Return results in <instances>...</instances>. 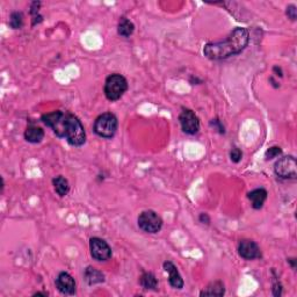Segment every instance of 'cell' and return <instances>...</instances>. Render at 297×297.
I'll return each mask as SVG.
<instances>
[{
	"label": "cell",
	"instance_id": "cell-8",
	"mask_svg": "<svg viewBox=\"0 0 297 297\" xmlns=\"http://www.w3.org/2000/svg\"><path fill=\"white\" fill-rule=\"evenodd\" d=\"M89 250L93 259L98 261H107L112 258V248L105 241L99 237H92L89 239Z\"/></svg>",
	"mask_w": 297,
	"mask_h": 297
},
{
	"label": "cell",
	"instance_id": "cell-2",
	"mask_svg": "<svg viewBox=\"0 0 297 297\" xmlns=\"http://www.w3.org/2000/svg\"><path fill=\"white\" fill-rule=\"evenodd\" d=\"M128 80L120 73H113L106 78L103 92L109 101H118L128 91Z\"/></svg>",
	"mask_w": 297,
	"mask_h": 297
},
{
	"label": "cell",
	"instance_id": "cell-22",
	"mask_svg": "<svg viewBox=\"0 0 297 297\" xmlns=\"http://www.w3.org/2000/svg\"><path fill=\"white\" fill-rule=\"evenodd\" d=\"M281 154H282V148L277 147V145H274V147H270L268 150L265 152V159L272 160L274 158L281 156Z\"/></svg>",
	"mask_w": 297,
	"mask_h": 297
},
{
	"label": "cell",
	"instance_id": "cell-30",
	"mask_svg": "<svg viewBox=\"0 0 297 297\" xmlns=\"http://www.w3.org/2000/svg\"><path fill=\"white\" fill-rule=\"evenodd\" d=\"M34 296H48V293H41V292H37L34 294Z\"/></svg>",
	"mask_w": 297,
	"mask_h": 297
},
{
	"label": "cell",
	"instance_id": "cell-4",
	"mask_svg": "<svg viewBox=\"0 0 297 297\" xmlns=\"http://www.w3.org/2000/svg\"><path fill=\"white\" fill-rule=\"evenodd\" d=\"M65 140L72 147H82L86 142V132L82 122L76 115L67 113Z\"/></svg>",
	"mask_w": 297,
	"mask_h": 297
},
{
	"label": "cell",
	"instance_id": "cell-11",
	"mask_svg": "<svg viewBox=\"0 0 297 297\" xmlns=\"http://www.w3.org/2000/svg\"><path fill=\"white\" fill-rule=\"evenodd\" d=\"M56 288L64 295H74L76 294V281L69 273L62 272L56 277Z\"/></svg>",
	"mask_w": 297,
	"mask_h": 297
},
{
	"label": "cell",
	"instance_id": "cell-17",
	"mask_svg": "<svg viewBox=\"0 0 297 297\" xmlns=\"http://www.w3.org/2000/svg\"><path fill=\"white\" fill-rule=\"evenodd\" d=\"M225 294V288L223 282L221 281H214V282L209 283L208 286L206 287V289H203L201 293H200V296H218L222 297L224 296Z\"/></svg>",
	"mask_w": 297,
	"mask_h": 297
},
{
	"label": "cell",
	"instance_id": "cell-23",
	"mask_svg": "<svg viewBox=\"0 0 297 297\" xmlns=\"http://www.w3.org/2000/svg\"><path fill=\"white\" fill-rule=\"evenodd\" d=\"M273 273V295L276 296V297H280L281 295H282V285H281L279 277L276 276V274L274 270H272Z\"/></svg>",
	"mask_w": 297,
	"mask_h": 297
},
{
	"label": "cell",
	"instance_id": "cell-16",
	"mask_svg": "<svg viewBox=\"0 0 297 297\" xmlns=\"http://www.w3.org/2000/svg\"><path fill=\"white\" fill-rule=\"evenodd\" d=\"M53 186L55 192L58 196L60 198H64L69 194L70 192V183L67 181V179L63 176H57L53 179Z\"/></svg>",
	"mask_w": 297,
	"mask_h": 297
},
{
	"label": "cell",
	"instance_id": "cell-3",
	"mask_svg": "<svg viewBox=\"0 0 297 297\" xmlns=\"http://www.w3.org/2000/svg\"><path fill=\"white\" fill-rule=\"evenodd\" d=\"M119 122L118 118L115 114L111 112L102 113L95 119L94 125H93V130L99 137L106 138V140H111L115 136L116 131H118Z\"/></svg>",
	"mask_w": 297,
	"mask_h": 297
},
{
	"label": "cell",
	"instance_id": "cell-10",
	"mask_svg": "<svg viewBox=\"0 0 297 297\" xmlns=\"http://www.w3.org/2000/svg\"><path fill=\"white\" fill-rule=\"evenodd\" d=\"M238 253L245 260H256L261 258L260 247L256 241L250 239L240 240L238 245Z\"/></svg>",
	"mask_w": 297,
	"mask_h": 297
},
{
	"label": "cell",
	"instance_id": "cell-20",
	"mask_svg": "<svg viewBox=\"0 0 297 297\" xmlns=\"http://www.w3.org/2000/svg\"><path fill=\"white\" fill-rule=\"evenodd\" d=\"M9 27L13 29H20L24 26V14L21 12H13L9 15Z\"/></svg>",
	"mask_w": 297,
	"mask_h": 297
},
{
	"label": "cell",
	"instance_id": "cell-21",
	"mask_svg": "<svg viewBox=\"0 0 297 297\" xmlns=\"http://www.w3.org/2000/svg\"><path fill=\"white\" fill-rule=\"evenodd\" d=\"M42 2L41 1H33L30 5V14L33 18V26L41 24L43 21V17L41 15L40 8H41Z\"/></svg>",
	"mask_w": 297,
	"mask_h": 297
},
{
	"label": "cell",
	"instance_id": "cell-6",
	"mask_svg": "<svg viewBox=\"0 0 297 297\" xmlns=\"http://www.w3.org/2000/svg\"><path fill=\"white\" fill-rule=\"evenodd\" d=\"M138 227L147 234H158L163 228V219L156 211L145 210L141 212L137 219Z\"/></svg>",
	"mask_w": 297,
	"mask_h": 297
},
{
	"label": "cell",
	"instance_id": "cell-14",
	"mask_svg": "<svg viewBox=\"0 0 297 297\" xmlns=\"http://www.w3.org/2000/svg\"><path fill=\"white\" fill-rule=\"evenodd\" d=\"M24 137L28 143H41L42 140L44 138V130L41 127H38V125L31 123L26 128Z\"/></svg>",
	"mask_w": 297,
	"mask_h": 297
},
{
	"label": "cell",
	"instance_id": "cell-24",
	"mask_svg": "<svg viewBox=\"0 0 297 297\" xmlns=\"http://www.w3.org/2000/svg\"><path fill=\"white\" fill-rule=\"evenodd\" d=\"M241 158H243V152H241L240 148L237 147L232 148L230 151V160L232 161V163L238 164L241 160Z\"/></svg>",
	"mask_w": 297,
	"mask_h": 297
},
{
	"label": "cell",
	"instance_id": "cell-27",
	"mask_svg": "<svg viewBox=\"0 0 297 297\" xmlns=\"http://www.w3.org/2000/svg\"><path fill=\"white\" fill-rule=\"evenodd\" d=\"M211 124L214 125L215 128H217L218 131L221 132V134H224V127H223V125L221 124V121L217 120V119H215V120H212Z\"/></svg>",
	"mask_w": 297,
	"mask_h": 297
},
{
	"label": "cell",
	"instance_id": "cell-19",
	"mask_svg": "<svg viewBox=\"0 0 297 297\" xmlns=\"http://www.w3.org/2000/svg\"><path fill=\"white\" fill-rule=\"evenodd\" d=\"M140 285L143 287L144 289L157 290L158 289V280L153 273L144 272L140 277Z\"/></svg>",
	"mask_w": 297,
	"mask_h": 297
},
{
	"label": "cell",
	"instance_id": "cell-13",
	"mask_svg": "<svg viewBox=\"0 0 297 297\" xmlns=\"http://www.w3.org/2000/svg\"><path fill=\"white\" fill-rule=\"evenodd\" d=\"M267 196H268V193L265 188L253 189L247 194V198L252 203V208L256 209V210H260L263 208L265 201L267 200Z\"/></svg>",
	"mask_w": 297,
	"mask_h": 297
},
{
	"label": "cell",
	"instance_id": "cell-29",
	"mask_svg": "<svg viewBox=\"0 0 297 297\" xmlns=\"http://www.w3.org/2000/svg\"><path fill=\"white\" fill-rule=\"evenodd\" d=\"M273 70H274V72H276V73H277V74H276V76H280V77H282V76H283V73H282V70H281V69H280V67H277V66H275V67H274V69H273Z\"/></svg>",
	"mask_w": 297,
	"mask_h": 297
},
{
	"label": "cell",
	"instance_id": "cell-12",
	"mask_svg": "<svg viewBox=\"0 0 297 297\" xmlns=\"http://www.w3.org/2000/svg\"><path fill=\"white\" fill-rule=\"evenodd\" d=\"M164 269L166 273H169V283L170 286L174 289H182L185 286V281H183L181 274L179 273V270L176 267L172 261H165L163 264Z\"/></svg>",
	"mask_w": 297,
	"mask_h": 297
},
{
	"label": "cell",
	"instance_id": "cell-9",
	"mask_svg": "<svg viewBox=\"0 0 297 297\" xmlns=\"http://www.w3.org/2000/svg\"><path fill=\"white\" fill-rule=\"evenodd\" d=\"M179 122L182 131L187 135H195L200 130V120L192 109H182L179 115Z\"/></svg>",
	"mask_w": 297,
	"mask_h": 297
},
{
	"label": "cell",
	"instance_id": "cell-28",
	"mask_svg": "<svg viewBox=\"0 0 297 297\" xmlns=\"http://www.w3.org/2000/svg\"><path fill=\"white\" fill-rule=\"evenodd\" d=\"M288 263L290 264L293 269H296V259L295 258H288Z\"/></svg>",
	"mask_w": 297,
	"mask_h": 297
},
{
	"label": "cell",
	"instance_id": "cell-18",
	"mask_svg": "<svg viewBox=\"0 0 297 297\" xmlns=\"http://www.w3.org/2000/svg\"><path fill=\"white\" fill-rule=\"evenodd\" d=\"M135 31L134 22L127 18H121L118 25V34L122 37H130Z\"/></svg>",
	"mask_w": 297,
	"mask_h": 297
},
{
	"label": "cell",
	"instance_id": "cell-26",
	"mask_svg": "<svg viewBox=\"0 0 297 297\" xmlns=\"http://www.w3.org/2000/svg\"><path fill=\"white\" fill-rule=\"evenodd\" d=\"M199 221H200V223H202V224H207V225L210 224V217H209L208 214H205V212L200 214Z\"/></svg>",
	"mask_w": 297,
	"mask_h": 297
},
{
	"label": "cell",
	"instance_id": "cell-7",
	"mask_svg": "<svg viewBox=\"0 0 297 297\" xmlns=\"http://www.w3.org/2000/svg\"><path fill=\"white\" fill-rule=\"evenodd\" d=\"M274 172L281 179H296L297 177V163L295 157L285 156L280 158L274 165Z\"/></svg>",
	"mask_w": 297,
	"mask_h": 297
},
{
	"label": "cell",
	"instance_id": "cell-25",
	"mask_svg": "<svg viewBox=\"0 0 297 297\" xmlns=\"http://www.w3.org/2000/svg\"><path fill=\"white\" fill-rule=\"evenodd\" d=\"M286 14L292 21H295L297 18V8L295 5H289L286 9Z\"/></svg>",
	"mask_w": 297,
	"mask_h": 297
},
{
	"label": "cell",
	"instance_id": "cell-1",
	"mask_svg": "<svg viewBox=\"0 0 297 297\" xmlns=\"http://www.w3.org/2000/svg\"><path fill=\"white\" fill-rule=\"evenodd\" d=\"M250 34L244 27H237L231 31L227 40L207 43L203 47V55L211 60H222L238 55L247 47Z\"/></svg>",
	"mask_w": 297,
	"mask_h": 297
},
{
	"label": "cell",
	"instance_id": "cell-15",
	"mask_svg": "<svg viewBox=\"0 0 297 297\" xmlns=\"http://www.w3.org/2000/svg\"><path fill=\"white\" fill-rule=\"evenodd\" d=\"M84 280L89 286H95L105 282V275L93 266H87L84 270Z\"/></svg>",
	"mask_w": 297,
	"mask_h": 297
},
{
	"label": "cell",
	"instance_id": "cell-5",
	"mask_svg": "<svg viewBox=\"0 0 297 297\" xmlns=\"http://www.w3.org/2000/svg\"><path fill=\"white\" fill-rule=\"evenodd\" d=\"M66 119L67 113H64L63 111H54L41 116V121L47 127L53 129L54 134L59 138H65Z\"/></svg>",
	"mask_w": 297,
	"mask_h": 297
}]
</instances>
